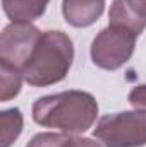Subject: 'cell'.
I'll return each mask as SVG.
<instances>
[{
    "label": "cell",
    "mask_w": 146,
    "mask_h": 147,
    "mask_svg": "<svg viewBox=\"0 0 146 147\" xmlns=\"http://www.w3.org/2000/svg\"><path fill=\"white\" fill-rule=\"evenodd\" d=\"M127 99L134 110L146 111V84H139V86L132 87Z\"/></svg>",
    "instance_id": "cell-12"
},
{
    "label": "cell",
    "mask_w": 146,
    "mask_h": 147,
    "mask_svg": "<svg viewBox=\"0 0 146 147\" xmlns=\"http://www.w3.org/2000/svg\"><path fill=\"white\" fill-rule=\"evenodd\" d=\"M40 36L41 31L31 22H10L0 34V60L23 70Z\"/></svg>",
    "instance_id": "cell-5"
},
{
    "label": "cell",
    "mask_w": 146,
    "mask_h": 147,
    "mask_svg": "<svg viewBox=\"0 0 146 147\" xmlns=\"http://www.w3.org/2000/svg\"><path fill=\"white\" fill-rule=\"evenodd\" d=\"M108 21V24L126 28L139 36L146 28V0H113Z\"/></svg>",
    "instance_id": "cell-6"
},
{
    "label": "cell",
    "mask_w": 146,
    "mask_h": 147,
    "mask_svg": "<svg viewBox=\"0 0 146 147\" xmlns=\"http://www.w3.org/2000/svg\"><path fill=\"white\" fill-rule=\"evenodd\" d=\"M105 10V0H62V14L69 26L89 28Z\"/></svg>",
    "instance_id": "cell-7"
},
{
    "label": "cell",
    "mask_w": 146,
    "mask_h": 147,
    "mask_svg": "<svg viewBox=\"0 0 146 147\" xmlns=\"http://www.w3.org/2000/svg\"><path fill=\"white\" fill-rule=\"evenodd\" d=\"M93 135L105 147L146 146V111H120L103 115Z\"/></svg>",
    "instance_id": "cell-3"
},
{
    "label": "cell",
    "mask_w": 146,
    "mask_h": 147,
    "mask_svg": "<svg viewBox=\"0 0 146 147\" xmlns=\"http://www.w3.org/2000/svg\"><path fill=\"white\" fill-rule=\"evenodd\" d=\"M64 147H103V146H102L100 142H95L93 139L72 135V137H69V140L65 142V146Z\"/></svg>",
    "instance_id": "cell-13"
},
{
    "label": "cell",
    "mask_w": 146,
    "mask_h": 147,
    "mask_svg": "<svg viewBox=\"0 0 146 147\" xmlns=\"http://www.w3.org/2000/svg\"><path fill=\"white\" fill-rule=\"evenodd\" d=\"M50 0H2L5 16L12 22H33L40 19Z\"/></svg>",
    "instance_id": "cell-8"
},
{
    "label": "cell",
    "mask_w": 146,
    "mask_h": 147,
    "mask_svg": "<svg viewBox=\"0 0 146 147\" xmlns=\"http://www.w3.org/2000/svg\"><path fill=\"white\" fill-rule=\"evenodd\" d=\"M136 39L138 36L132 31L108 24L91 43L89 55L93 63L103 70H119L131 60L136 48Z\"/></svg>",
    "instance_id": "cell-4"
},
{
    "label": "cell",
    "mask_w": 146,
    "mask_h": 147,
    "mask_svg": "<svg viewBox=\"0 0 146 147\" xmlns=\"http://www.w3.org/2000/svg\"><path fill=\"white\" fill-rule=\"evenodd\" d=\"M33 120L45 128H57L67 135L84 134L98 118V103L86 91H64L38 98L33 103Z\"/></svg>",
    "instance_id": "cell-1"
},
{
    "label": "cell",
    "mask_w": 146,
    "mask_h": 147,
    "mask_svg": "<svg viewBox=\"0 0 146 147\" xmlns=\"http://www.w3.org/2000/svg\"><path fill=\"white\" fill-rule=\"evenodd\" d=\"M71 135L67 134H55V132H41L36 134L26 147H64Z\"/></svg>",
    "instance_id": "cell-11"
},
{
    "label": "cell",
    "mask_w": 146,
    "mask_h": 147,
    "mask_svg": "<svg viewBox=\"0 0 146 147\" xmlns=\"http://www.w3.org/2000/svg\"><path fill=\"white\" fill-rule=\"evenodd\" d=\"M23 70L0 60V101H9L21 92Z\"/></svg>",
    "instance_id": "cell-10"
},
{
    "label": "cell",
    "mask_w": 146,
    "mask_h": 147,
    "mask_svg": "<svg viewBox=\"0 0 146 147\" xmlns=\"http://www.w3.org/2000/svg\"><path fill=\"white\" fill-rule=\"evenodd\" d=\"M24 118L19 108H9L0 113V127H2V139L0 147H10L23 132Z\"/></svg>",
    "instance_id": "cell-9"
},
{
    "label": "cell",
    "mask_w": 146,
    "mask_h": 147,
    "mask_svg": "<svg viewBox=\"0 0 146 147\" xmlns=\"http://www.w3.org/2000/svg\"><path fill=\"white\" fill-rule=\"evenodd\" d=\"M72 60V39L64 31H45L23 67V77L35 87L53 86L67 77Z\"/></svg>",
    "instance_id": "cell-2"
}]
</instances>
